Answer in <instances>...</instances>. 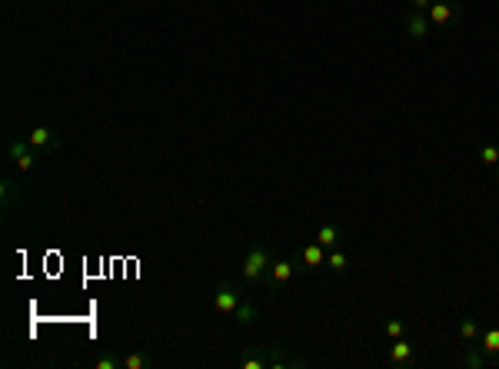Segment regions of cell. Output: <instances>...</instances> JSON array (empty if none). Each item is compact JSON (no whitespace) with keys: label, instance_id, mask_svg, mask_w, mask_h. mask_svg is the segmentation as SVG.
Listing matches in <instances>:
<instances>
[{"label":"cell","instance_id":"obj_1","mask_svg":"<svg viewBox=\"0 0 499 369\" xmlns=\"http://www.w3.org/2000/svg\"><path fill=\"white\" fill-rule=\"evenodd\" d=\"M270 249L267 246H250V253H246V260H243V279H246V286H257L260 279L270 273Z\"/></svg>","mask_w":499,"mask_h":369},{"label":"cell","instance_id":"obj_2","mask_svg":"<svg viewBox=\"0 0 499 369\" xmlns=\"http://www.w3.org/2000/svg\"><path fill=\"white\" fill-rule=\"evenodd\" d=\"M459 14H463V7L453 3V0H433V7L426 10L433 27H453L456 20H459Z\"/></svg>","mask_w":499,"mask_h":369},{"label":"cell","instance_id":"obj_3","mask_svg":"<svg viewBox=\"0 0 499 369\" xmlns=\"http://www.w3.org/2000/svg\"><path fill=\"white\" fill-rule=\"evenodd\" d=\"M240 303H243L240 293H237V286H230V283H220V290L213 293V313H220V316H233Z\"/></svg>","mask_w":499,"mask_h":369},{"label":"cell","instance_id":"obj_4","mask_svg":"<svg viewBox=\"0 0 499 369\" xmlns=\"http://www.w3.org/2000/svg\"><path fill=\"white\" fill-rule=\"evenodd\" d=\"M7 154H10V160H14L17 167L24 170V173H27V170L33 167V160H37V156H33V147H31V140H7Z\"/></svg>","mask_w":499,"mask_h":369},{"label":"cell","instance_id":"obj_5","mask_svg":"<svg viewBox=\"0 0 499 369\" xmlns=\"http://www.w3.org/2000/svg\"><path fill=\"white\" fill-rule=\"evenodd\" d=\"M386 363H390V366H399V369H409V366H413V343H406L403 336L393 339V346H390V356H386Z\"/></svg>","mask_w":499,"mask_h":369},{"label":"cell","instance_id":"obj_6","mask_svg":"<svg viewBox=\"0 0 499 369\" xmlns=\"http://www.w3.org/2000/svg\"><path fill=\"white\" fill-rule=\"evenodd\" d=\"M406 33H409V40H426V37L433 33V24H429V17L420 14V10H409V17H406Z\"/></svg>","mask_w":499,"mask_h":369},{"label":"cell","instance_id":"obj_7","mask_svg":"<svg viewBox=\"0 0 499 369\" xmlns=\"http://www.w3.org/2000/svg\"><path fill=\"white\" fill-rule=\"evenodd\" d=\"M267 277H270V286H273V290H280L283 283H290V279L296 277V263H293V260H276V263H270V273H267Z\"/></svg>","mask_w":499,"mask_h":369},{"label":"cell","instance_id":"obj_8","mask_svg":"<svg viewBox=\"0 0 499 369\" xmlns=\"http://www.w3.org/2000/svg\"><path fill=\"white\" fill-rule=\"evenodd\" d=\"M300 263L306 266V270H319V266L326 263V246H319L317 240H313L310 246H303V249H300Z\"/></svg>","mask_w":499,"mask_h":369},{"label":"cell","instance_id":"obj_9","mask_svg":"<svg viewBox=\"0 0 499 369\" xmlns=\"http://www.w3.org/2000/svg\"><path fill=\"white\" fill-rule=\"evenodd\" d=\"M483 353L489 356V363H499V329L489 326L483 333Z\"/></svg>","mask_w":499,"mask_h":369},{"label":"cell","instance_id":"obj_10","mask_svg":"<svg viewBox=\"0 0 499 369\" xmlns=\"http://www.w3.org/2000/svg\"><path fill=\"white\" fill-rule=\"evenodd\" d=\"M317 243L333 249V246L340 243V227H336V223H323V227L317 230Z\"/></svg>","mask_w":499,"mask_h":369},{"label":"cell","instance_id":"obj_11","mask_svg":"<svg viewBox=\"0 0 499 369\" xmlns=\"http://www.w3.org/2000/svg\"><path fill=\"white\" fill-rule=\"evenodd\" d=\"M257 316H260L257 303H240V306H237V313H233L237 326H253V323H257Z\"/></svg>","mask_w":499,"mask_h":369},{"label":"cell","instance_id":"obj_12","mask_svg":"<svg viewBox=\"0 0 499 369\" xmlns=\"http://www.w3.org/2000/svg\"><path fill=\"white\" fill-rule=\"evenodd\" d=\"M27 140H31L33 150H44V147L54 143V130H47V126H33L31 133H27Z\"/></svg>","mask_w":499,"mask_h":369},{"label":"cell","instance_id":"obj_13","mask_svg":"<svg viewBox=\"0 0 499 369\" xmlns=\"http://www.w3.org/2000/svg\"><path fill=\"white\" fill-rule=\"evenodd\" d=\"M459 336L466 339V343H476V339H480V320H476V316L459 320Z\"/></svg>","mask_w":499,"mask_h":369},{"label":"cell","instance_id":"obj_14","mask_svg":"<svg viewBox=\"0 0 499 369\" xmlns=\"http://www.w3.org/2000/svg\"><path fill=\"white\" fill-rule=\"evenodd\" d=\"M486 363H489V356L483 353V346H480V350H466V353H463V366H469V369H483Z\"/></svg>","mask_w":499,"mask_h":369},{"label":"cell","instance_id":"obj_15","mask_svg":"<svg viewBox=\"0 0 499 369\" xmlns=\"http://www.w3.org/2000/svg\"><path fill=\"white\" fill-rule=\"evenodd\" d=\"M347 253H343V249H330V253H326V266H330L333 273H347Z\"/></svg>","mask_w":499,"mask_h":369},{"label":"cell","instance_id":"obj_16","mask_svg":"<svg viewBox=\"0 0 499 369\" xmlns=\"http://www.w3.org/2000/svg\"><path fill=\"white\" fill-rule=\"evenodd\" d=\"M480 163H486V167H496V163H499V147H496V143H486L483 150H480Z\"/></svg>","mask_w":499,"mask_h":369},{"label":"cell","instance_id":"obj_17","mask_svg":"<svg viewBox=\"0 0 499 369\" xmlns=\"http://www.w3.org/2000/svg\"><path fill=\"white\" fill-rule=\"evenodd\" d=\"M147 363H150V359H147L143 353H127L123 356V369H143Z\"/></svg>","mask_w":499,"mask_h":369},{"label":"cell","instance_id":"obj_18","mask_svg":"<svg viewBox=\"0 0 499 369\" xmlns=\"http://www.w3.org/2000/svg\"><path fill=\"white\" fill-rule=\"evenodd\" d=\"M240 366L243 369H263V366H270V359H263V356H246Z\"/></svg>","mask_w":499,"mask_h":369},{"label":"cell","instance_id":"obj_19","mask_svg":"<svg viewBox=\"0 0 499 369\" xmlns=\"http://www.w3.org/2000/svg\"><path fill=\"white\" fill-rule=\"evenodd\" d=\"M0 193H3V206L10 210V206H14V183H10V180H3V183H0Z\"/></svg>","mask_w":499,"mask_h":369},{"label":"cell","instance_id":"obj_20","mask_svg":"<svg viewBox=\"0 0 499 369\" xmlns=\"http://www.w3.org/2000/svg\"><path fill=\"white\" fill-rule=\"evenodd\" d=\"M123 366V359H117V356H104V359H97V369H117Z\"/></svg>","mask_w":499,"mask_h":369},{"label":"cell","instance_id":"obj_21","mask_svg":"<svg viewBox=\"0 0 499 369\" xmlns=\"http://www.w3.org/2000/svg\"><path fill=\"white\" fill-rule=\"evenodd\" d=\"M386 336L399 339V336H403V323H399V320H390V323H386Z\"/></svg>","mask_w":499,"mask_h":369},{"label":"cell","instance_id":"obj_22","mask_svg":"<svg viewBox=\"0 0 499 369\" xmlns=\"http://www.w3.org/2000/svg\"><path fill=\"white\" fill-rule=\"evenodd\" d=\"M433 7V0H413V10H420V14H426Z\"/></svg>","mask_w":499,"mask_h":369},{"label":"cell","instance_id":"obj_23","mask_svg":"<svg viewBox=\"0 0 499 369\" xmlns=\"http://www.w3.org/2000/svg\"><path fill=\"white\" fill-rule=\"evenodd\" d=\"M493 170H496V183H499V163H496V167H493Z\"/></svg>","mask_w":499,"mask_h":369}]
</instances>
